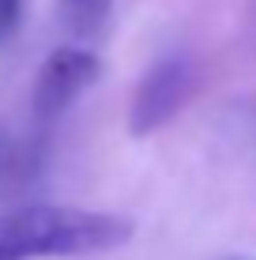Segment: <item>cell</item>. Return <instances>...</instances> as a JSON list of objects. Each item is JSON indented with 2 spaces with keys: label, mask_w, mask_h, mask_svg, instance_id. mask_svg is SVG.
<instances>
[{
  "label": "cell",
  "mask_w": 256,
  "mask_h": 260,
  "mask_svg": "<svg viewBox=\"0 0 256 260\" xmlns=\"http://www.w3.org/2000/svg\"><path fill=\"white\" fill-rule=\"evenodd\" d=\"M234 260H245V256H234Z\"/></svg>",
  "instance_id": "8992f818"
},
{
  "label": "cell",
  "mask_w": 256,
  "mask_h": 260,
  "mask_svg": "<svg viewBox=\"0 0 256 260\" xmlns=\"http://www.w3.org/2000/svg\"><path fill=\"white\" fill-rule=\"evenodd\" d=\"M60 12L76 34H98L109 15V0H60Z\"/></svg>",
  "instance_id": "5b68a950"
},
{
  "label": "cell",
  "mask_w": 256,
  "mask_h": 260,
  "mask_svg": "<svg viewBox=\"0 0 256 260\" xmlns=\"http://www.w3.org/2000/svg\"><path fill=\"white\" fill-rule=\"evenodd\" d=\"M42 170V143L0 132V196L19 192Z\"/></svg>",
  "instance_id": "277c9868"
},
{
  "label": "cell",
  "mask_w": 256,
  "mask_h": 260,
  "mask_svg": "<svg viewBox=\"0 0 256 260\" xmlns=\"http://www.w3.org/2000/svg\"><path fill=\"white\" fill-rule=\"evenodd\" d=\"M98 76H102L98 53H91L83 46L53 49L38 72V79H34V94H30L34 124H53L87 87L98 83Z\"/></svg>",
  "instance_id": "3957f363"
},
{
  "label": "cell",
  "mask_w": 256,
  "mask_h": 260,
  "mask_svg": "<svg viewBox=\"0 0 256 260\" xmlns=\"http://www.w3.org/2000/svg\"><path fill=\"white\" fill-rule=\"evenodd\" d=\"M132 238V222L113 211L34 204L0 215V260L98 256Z\"/></svg>",
  "instance_id": "6da1fadb"
},
{
  "label": "cell",
  "mask_w": 256,
  "mask_h": 260,
  "mask_svg": "<svg viewBox=\"0 0 256 260\" xmlns=\"http://www.w3.org/2000/svg\"><path fill=\"white\" fill-rule=\"evenodd\" d=\"M192 91V60L185 49H173L166 57H158L151 68L143 72V79L132 91L128 106V132L132 136H151L158 132L173 113L185 106V98Z\"/></svg>",
  "instance_id": "7a4b0ae2"
}]
</instances>
